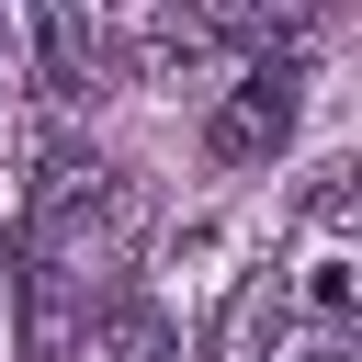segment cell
Instances as JSON below:
<instances>
[{
  "label": "cell",
  "instance_id": "obj_1",
  "mask_svg": "<svg viewBox=\"0 0 362 362\" xmlns=\"http://www.w3.org/2000/svg\"><path fill=\"white\" fill-rule=\"evenodd\" d=\"M294 113H305V68L294 57H260L215 113H204V158H226V170H260V158H283V136H294Z\"/></svg>",
  "mask_w": 362,
  "mask_h": 362
},
{
  "label": "cell",
  "instance_id": "obj_2",
  "mask_svg": "<svg viewBox=\"0 0 362 362\" xmlns=\"http://www.w3.org/2000/svg\"><path fill=\"white\" fill-rule=\"evenodd\" d=\"M283 317H294V283H283V272H249V283L215 305L204 362H272V351H283Z\"/></svg>",
  "mask_w": 362,
  "mask_h": 362
},
{
  "label": "cell",
  "instance_id": "obj_3",
  "mask_svg": "<svg viewBox=\"0 0 362 362\" xmlns=\"http://www.w3.org/2000/svg\"><path fill=\"white\" fill-rule=\"evenodd\" d=\"M23 34H34V57H45V68H34V90H45V102H79V90H90L102 68H113V57H102V23H90V11H34Z\"/></svg>",
  "mask_w": 362,
  "mask_h": 362
},
{
  "label": "cell",
  "instance_id": "obj_4",
  "mask_svg": "<svg viewBox=\"0 0 362 362\" xmlns=\"http://www.w3.org/2000/svg\"><path fill=\"white\" fill-rule=\"evenodd\" d=\"M11 294H23V362H68L79 351V328H90V305H79V283H57L34 249H23V272H11Z\"/></svg>",
  "mask_w": 362,
  "mask_h": 362
},
{
  "label": "cell",
  "instance_id": "obj_5",
  "mask_svg": "<svg viewBox=\"0 0 362 362\" xmlns=\"http://www.w3.org/2000/svg\"><path fill=\"white\" fill-rule=\"evenodd\" d=\"M113 362H181V328H170L158 305H124V317H113Z\"/></svg>",
  "mask_w": 362,
  "mask_h": 362
},
{
  "label": "cell",
  "instance_id": "obj_6",
  "mask_svg": "<svg viewBox=\"0 0 362 362\" xmlns=\"http://www.w3.org/2000/svg\"><path fill=\"white\" fill-rule=\"evenodd\" d=\"M305 305L339 328V317H351V260H317V272H305Z\"/></svg>",
  "mask_w": 362,
  "mask_h": 362
},
{
  "label": "cell",
  "instance_id": "obj_7",
  "mask_svg": "<svg viewBox=\"0 0 362 362\" xmlns=\"http://www.w3.org/2000/svg\"><path fill=\"white\" fill-rule=\"evenodd\" d=\"M283 362H351V339H339V328H305V339H294Z\"/></svg>",
  "mask_w": 362,
  "mask_h": 362
},
{
  "label": "cell",
  "instance_id": "obj_8",
  "mask_svg": "<svg viewBox=\"0 0 362 362\" xmlns=\"http://www.w3.org/2000/svg\"><path fill=\"white\" fill-rule=\"evenodd\" d=\"M0 57H11V23H0Z\"/></svg>",
  "mask_w": 362,
  "mask_h": 362
}]
</instances>
